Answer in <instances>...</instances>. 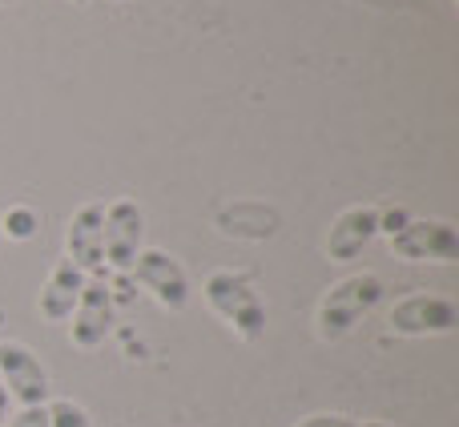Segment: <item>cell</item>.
Masks as SVG:
<instances>
[{
	"label": "cell",
	"instance_id": "obj_19",
	"mask_svg": "<svg viewBox=\"0 0 459 427\" xmlns=\"http://www.w3.org/2000/svg\"><path fill=\"white\" fill-rule=\"evenodd\" d=\"M0 242H4V234H0Z\"/></svg>",
	"mask_w": 459,
	"mask_h": 427
},
{
	"label": "cell",
	"instance_id": "obj_4",
	"mask_svg": "<svg viewBox=\"0 0 459 427\" xmlns=\"http://www.w3.org/2000/svg\"><path fill=\"white\" fill-rule=\"evenodd\" d=\"M387 327L407 339H428V335H452L459 327V307L444 294H407L391 307Z\"/></svg>",
	"mask_w": 459,
	"mask_h": 427
},
{
	"label": "cell",
	"instance_id": "obj_8",
	"mask_svg": "<svg viewBox=\"0 0 459 427\" xmlns=\"http://www.w3.org/2000/svg\"><path fill=\"white\" fill-rule=\"evenodd\" d=\"M129 274H134L166 310H182L186 302H190V278H186L182 262L169 258L166 250H142Z\"/></svg>",
	"mask_w": 459,
	"mask_h": 427
},
{
	"label": "cell",
	"instance_id": "obj_6",
	"mask_svg": "<svg viewBox=\"0 0 459 427\" xmlns=\"http://www.w3.org/2000/svg\"><path fill=\"white\" fill-rule=\"evenodd\" d=\"M0 383L8 399L21 407H45L48 404V371L24 343H0Z\"/></svg>",
	"mask_w": 459,
	"mask_h": 427
},
{
	"label": "cell",
	"instance_id": "obj_9",
	"mask_svg": "<svg viewBox=\"0 0 459 427\" xmlns=\"http://www.w3.org/2000/svg\"><path fill=\"white\" fill-rule=\"evenodd\" d=\"M101 230H105V206L101 202H89L69 218L65 230V258L73 266H81L85 274H101Z\"/></svg>",
	"mask_w": 459,
	"mask_h": 427
},
{
	"label": "cell",
	"instance_id": "obj_15",
	"mask_svg": "<svg viewBox=\"0 0 459 427\" xmlns=\"http://www.w3.org/2000/svg\"><path fill=\"white\" fill-rule=\"evenodd\" d=\"M8 427H48V404L45 407H21V415H13Z\"/></svg>",
	"mask_w": 459,
	"mask_h": 427
},
{
	"label": "cell",
	"instance_id": "obj_5",
	"mask_svg": "<svg viewBox=\"0 0 459 427\" xmlns=\"http://www.w3.org/2000/svg\"><path fill=\"white\" fill-rule=\"evenodd\" d=\"M142 234H145V214L137 202L121 198L105 210V230H101V258L109 262L113 270L129 274L137 262V254L145 250L142 246Z\"/></svg>",
	"mask_w": 459,
	"mask_h": 427
},
{
	"label": "cell",
	"instance_id": "obj_13",
	"mask_svg": "<svg viewBox=\"0 0 459 427\" xmlns=\"http://www.w3.org/2000/svg\"><path fill=\"white\" fill-rule=\"evenodd\" d=\"M0 234L16 238V242L32 238V234H37V214H32L29 206H13L4 218H0Z\"/></svg>",
	"mask_w": 459,
	"mask_h": 427
},
{
	"label": "cell",
	"instance_id": "obj_11",
	"mask_svg": "<svg viewBox=\"0 0 459 427\" xmlns=\"http://www.w3.org/2000/svg\"><path fill=\"white\" fill-rule=\"evenodd\" d=\"M85 270L73 266L69 258H61L53 270H48L45 286H40V318L45 323H65L73 318V307H77L81 291H85Z\"/></svg>",
	"mask_w": 459,
	"mask_h": 427
},
{
	"label": "cell",
	"instance_id": "obj_17",
	"mask_svg": "<svg viewBox=\"0 0 459 427\" xmlns=\"http://www.w3.org/2000/svg\"><path fill=\"white\" fill-rule=\"evenodd\" d=\"M359 427H391V423H379V420H367V423H359Z\"/></svg>",
	"mask_w": 459,
	"mask_h": 427
},
{
	"label": "cell",
	"instance_id": "obj_3",
	"mask_svg": "<svg viewBox=\"0 0 459 427\" xmlns=\"http://www.w3.org/2000/svg\"><path fill=\"white\" fill-rule=\"evenodd\" d=\"M387 242L407 262H459V230L439 218H407Z\"/></svg>",
	"mask_w": 459,
	"mask_h": 427
},
{
	"label": "cell",
	"instance_id": "obj_10",
	"mask_svg": "<svg viewBox=\"0 0 459 427\" xmlns=\"http://www.w3.org/2000/svg\"><path fill=\"white\" fill-rule=\"evenodd\" d=\"M379 234V210L375 206H351L331 222V234H326V258L331 262H351L367 250Z\"/></svg>",
	"mask_w": 459,
	"mask_h": 427
},
{
	"label": "cell",
	"instance_id": "obj_16",
	"mask_svg": "<svg viewBox=\"0 0 459 427\" xmlns=\"http://www.w3.org/2000/svg\"><path fill=\"white\" fill-rule=\"evenodd\" d=\"M8 420V391H4V383H0V427H4Z\"/></svg>",
	"mask_w": 459,
	"mask_h": 427
},
{
	"label": "cell",
	"instance_id": "obj_7",
	"mask_svg": "<svg viewBox=\"0 0 459 427\" xmlns=\"http://www.w3.org/2000/svg\"><path fill=\"white\" fill-rule=\"evenodd\" d=\"M113 331V291L101 274L85 278L77 307H73V347L97 351Z\"/></svg>",
	"mask_w": 459,
	"mask_h": 427
},
{
	"label": "cell",
	"instance_id": "obj_1",
	"mask_svg": "<svg viewBox=\"0 0 459 427\" xmlns=\"http://www.w3.org/2000/svg\"><path fill=\"white\" fill-rule=\"evenodd\" d=\"M383 278L371 274V270H363V274H351L342 278V283H334L331 291L323 294V302H318V339L323 343H339L347 339L351 331H355L359 323H363V315H371L375 307L383 302Z\"/></svg>",
	"mask_w": 459,
	"mask_h": 427
},
{
	"label": "cell",
	"instance_id": "obj_14",
	"mask_svg": "<svg viewBox=\"0 0 459 427\" xmlns=\"http://www.w3.org/2000/svg\"><path fill=\"white\" fill-rule=\"evenodd\" d=\"M299 427H359L351 415H339V412H318V415H307Z\"/></svg>",
	"mask_w": 459,
	"mask_h": 427
},
{
	"label": "cell",
	"instance_id": "obj_12",
	"mask_svg": "<svg viewBox=\"0 0 459 427\" xmlns=\"http://www.w3.org/2000/svg\"><path fill=\"white\" fill-rule=\"evenodd\" d=\"M48 427H93V420H89V412L81 404H73V399H53V404H48Z\"/></svg>",
	"mask_w": 459,
	"mask_h": 427
},
{
	"label": "cell",
	"instance_id": "obj_18",
	"mask_svg": "<svg viewBox=\"0 0 459 427\" xmlns=\"http://www.w3.org/2000/svg\"><path fill=\"white\" fill-rule=\"evenodd\" d=\"M73 4H89V0H73Z\"/></svg>",
	"mask_w": 459,
	"mask_h": 427
},
{
	"label": "cell",
	"instance_id": "obj_20",
	"mask_svg": "<svg viewBox=\"0 0 459 427\" xmlns=\"http://www.w3.org/2000/svg\"><path fill=\"white\" fill-rule=\"evenodd\" d=\"M0 4H8V0H0Z\"/></svg>",
	"mask_w": 459,
	"mask_h": 427
},
{
	"label": "cell",
	"instance_id": "obj_2",
	"mask_svg": "<svg viewBox=\"0 0 459 427\" xmlns=\"http://www.w3.org/2000/svg\"><path fill=\"white\" fill-rule=\"evenodd\" d=\"M202 294H206L210 310H214L222 323L234 327L238 339L258 343L262 331H266V302L254 291V283L238 270H214V274L202 283Z\"/></svg>",
	"mask_w": 459,
	"mask_h": 427
}]
</instances>
